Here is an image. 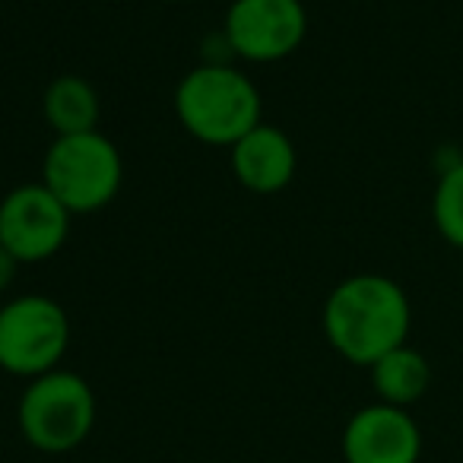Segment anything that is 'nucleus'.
Wrapping results in <instances>:
<instances>
[{"instance_id": "13", "label": "nucleus", "mask_w": 463, "mask_h": 463, "mask_svg": "<svg viewBox=\"0 0 463 463\" xmlns=\"http://www.w3.org/2000/svg\"><path fill=\"white\" fill-rule=\"evenodd\" d=\"M20 260L14 258V254L7 251V248L0 245V296H4V292L10 289V286H14V279H16V270H20Z\"/></svg>"}, {"instance_id": "5", "label": "nucleus", "mask_w": 463, "mask_h": 463, "mask_svg": "<svg viewBox=\"0 0 463 463\" xmlns=\"http://www.w3.org/2000/svg\"><path fill=\"white\" fill-rule=\"evenodd\" d=\"M73 340L64 305L39 292L0 305V372L14 378H42L64 362Z\"/></svg>"}, {"instance_id": "3", "label": "nucleus", "mask_w": 463, "mask_h": 463, "mask_svg": "<svg viewBox=\"0 0 463 463\" xmlns=\"http://www.w3.org/2000/svg\"><path fill=\"white\" fill-rule=\"evenodd\" d=\"M99 419L96 391L90 381L67 368L26 381L16 406V425L23 441L39 454H71L92 435Z\"/></svg>"}, {"instance_id": "12", "label": "nucleus", "mask_w": 463, "mask_h": 463, "mask_svg": "<svg viewBox=\"0 0 463 463\" xmlns=\"http://www.w3.org/2000/svg\"><path fill=\"white\" fill-rule=\"evenodd\" d=\"M431 222L450 248L463 251V156L438 168L431 191Z\"/></svg>"}, {"instance_id": "2", "label": "nucleus", "mask_w": 463, "mask_h": 463, "mask_svg": "<svg viewBox=\"0 0 463 463\" xmlns=\"http://www.w3.org/2000/svg\"><path fill=\"white\" fill-rule=\"evenodd\" d=\"M175 115L194 140L232 149L264 115L260 90L245 71L232 64H203L181 77L175 90Z\"/></svg>"}, {"instance_id": "8", "label": "nucleus", "mask_w": 463, "mask_h": 463, "mask_svg": "<svg viewBox=\"0 0 463 463\" xmlns=\"http://www.w3.org/2000/svg\"><path fill=\"white\" fill-rule=\"evenodd\" d=\"M422 448L425 441L416 416L381 400L355 410L340 435L343 463H419Z\"/></svg>"}, {"instance_id": "14", "label": "nucleus", "mask_w": 463, "mask_h": 463, "mask_svg": "<svg viewBox=\"0 0 463 463\" xmlns=\"http://www.w3.org/2000/svg\"><path fill=\"white\" fill-rule=\"evenodd\" d=\"M168 4H184V0H168Z\"/></svg>"}, {"instance_id": "10", "label": "nucleus", "mask_w": 463, "mask_h": 463, "mask_svg": "<svg viewBox=\"0 0 463 463\" xmlns=\"http://www.w3.org/2000/svg\"><path fill=\"white\" fill-rule=\"evenodd\" d=\"M372 391L381 403L391 406H416L419 400L429 393L431 387V365L425 359V353H419L416 346L403 343V346L391 349L387 355H381L372 368Z\"/></svg>"}, {"instance_id": "7", "label": "nucleus", "mask_w": 463, "mask_h": 463, "mask_svg": "<svg viewBox=\"0 0 463 463\" xmlns=\"http://www.w3.org/2000/svg\"><path fill=\"white\" fill-rule=\"evenodd\" d=\"M73 213L42 181L20 184L0 200V245L20 264H42L64 248Z\"/></svg>"}, {"instance_id": "4", "label": "nucleus", "mask_w": 463, "mask_h": 463, "mask_svg": "<svg viewBox=\"0 0 463 463\" xmlns=\"http://www.w3.org/2000/svg\"><path fill=\"white\" fill-rule=\"evenodd\" d=\"M42 184L73 216L105 210L124 184L121 149L102 130L54 137V143L45 153V162H42Z\"/></svg>"}, {"instance_id": "9", "label": "nucleus", "mask_w": 463, "mask_h": 463, "mask_svg": "<svg viewBox=\"0 0 463 463\" xmlns=\"http://www.w3.org/2000/svg\"><path fill=\"white\" fill-rule=\"evenodd\" d=\"M232 172L239 184L251 194H279L292 184L298 168V153L289 134H283L273 124L260 121L254 130H248L235 146L229 149Z\"/></svg>"}, {"instance_id": "6", "label": "nucleus", "mask_w": 463, "mask_h": 463, "mask_svg": "<svg viewBox=\"0 0 463 463\" xmlns=\"http://www.w3.org/2000/svg\"><path fill=\"white\" fill-rule=\"evenodd\" d=\"M222 35L235 58L277 64L302 48L308 35V10L302 0H232Z\"/></svg>"}, {"instance_id": "1", "label": "nucleus", "mask_w": 463, "mask_h": 463, "mask_svg": "<svg viewBox=\"0 0 463 463\" xmlns=\"http://www.w3.org/2000/svg\"><path fill=\"white\" fill-rule=\"evenodd\" d=\"M324 336L349 365L372 368L410 340L412 305L406 289L384 273H353L324 302Z\"/></svg>"}, {"instance_id": "11", "label": "nucleus", "mask_w": 463, "mask_h": 463, "mask_svg": "<svg viewBox=\"0 0 463 463\" xmlns=\"http://www.w3.org/2000/svg\"><path fill=\"white\" fill-rule=\"evenodd\" d=\"M42 115H45L48 128L54 130V137L90 134V130H99L102 102H99V92L90 80L77 77V73H64V77L48 83L45 96H42Z\"/></svg>"}]
</instances>
